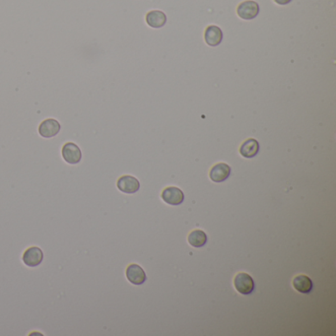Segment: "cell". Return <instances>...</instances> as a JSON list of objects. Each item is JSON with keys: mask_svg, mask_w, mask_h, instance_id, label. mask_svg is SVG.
I'll list each match as a JSON object with an SVG mask.
<instances>
[{"mask_svg": "<svg viewBox=\"0 0 336 336\" xmlns=\"http://www.w3.org/2000/svg\"><path fill=\"white\" fill-rule=\"evenodd\" d=\"M62 157L66 163L75 165L81 161L82 153L80 148L75 143L67 142L62 147Z\"/></svg>", "mask_w": 336, "mask_h": 336, "instance_id": "7a4b0ae2", "label": "cell"}, {"mask_svg": "<svg viewBox=\"0 0 336 336\" xmlns=\"http://www.w3.org/2000/svg\"><path fill=\"white\" fill-rule=\"evenodd\" d=\"M293 286L295 290L302 294H309L313 288L312 279L307 275L301 274L293 279Z\"/></svg>", "mask_w": 336, "mask_h": 336, "instance_id": "8fae6325", "label": "cell"}, {"mask_svg": "<svg viewBox=\"0 0 336 336\" xmlns=\"http://www.w3.org/2000/svg\"><path fill=\"white\" fill-rule=\"evenodd\" d=\"M118 189L124 193H135L139 191L140 183L139 180L132 176H122L118 180Z\"/></svg>", "mask_w": 336, "mask_h": 336, "instance_id": "8992f818", "label": "cell"}, {"mask_svg": "<svg viewBox=\"0 0 336 336\" xmlns=\"http://www.w3.org/2000/svg\"><path fill=\"white\" fill-rule=\"evenodd\" d=\"M204 39L206 44L210 47H217L221 44L223 40V33L222 30L218 27L211 25L206 28L204 33Z\"/></svg>", "mask_w": 336, "mask_h": 336, "instance_id": "30bf717a", "label": "cell"}, {"mask_svg": "<svg viewBox=\"0 0 336 336\" xmlns=\"http://www.w3.org/2000/svg\"><path fill=\"white\" fill-rule=\"evenodd\" d=\"M234 286L241 295H250L254 290V281L250 274L240 272L234 279Z\"/></svg>", "mask_w": 336, "mask_h": 336, "instance_id": "6da1fadb", "label": "cell"}, {"mask_svg": "<svg viewBox=\"0 0 336 336\" xmlns=\"http://www.w3.org/2000/svg\"><path fill=\"white\" fill-rule=\"evenodd\" d=\"M162 199L170 205H180L184 200V194L179 188L170 186L162 192Z\"/></svg>", "mask_w": 336, "mask_h": 336, "instance_id": "277c9868", "label": "cell"}, {"mask_svg": "<svg viewBox=\"0 0 336 336\" xmlns=\"http://www.w3.org/2000/svg\"><path fill=\"white\" fill-rule=\"evenodd\" d=\"M126 277L128 281L134 285H141L146 281V273L143 268L138 264H130L126 268Z\"/></svg>", "mask_w": 336, "mask_h": 336, "instance_id": "ba28073f", "label": "cell"}, {"mask_svg": "<svg viewBox=\"0 0 336 336\" xmlns=\"http://www.w3.org/2000/svg\"><path fill=\"white\" fill-rule=\"evenodd\" d=\"M237 13L241 19L252 20L258 15L259 6L255 1H252V0L244 1L238 6Z\"/></svg>", "mask_w": 336, "mask_h": 336, "instance_id": "3957f363", "label": "cell"}, {"mask_svg": "<svg viewBox=\"0 0 336 336\" xmlns=\"http://www.w3.org/2000/svg\"><path fill=\"white\" fill-rule=\"evenodd\" d=\"M60 132V122L54 119L45 120L39 126V133L45 138H51Z\"/></svg>", "mask_w": 336, "mask_h": 336, "instance_id": "52a82bcc", "label": "cell"}, {"mask_svg": "<svg viewBox=\"0 0 336 336\" xmlns=\"http://www.w3.org/2000/svg\"><path fill=\"white\" fill-rule=\"evenodd\" d=\"M207 241V236L201 230H194L189 235V242L194 248H202Z\"/></svg>", "mask_w": 336, "mask_h": 336, "instance_id": "5bb4252c", "label": "cell"}, {"mask_svg": "<svg viewBox=\"0 0 336 336\" xmlns=\"http://www.w3.org/2000/svg\"><path fill=\"white\" fill-rule=\"evenodd\" d=\"M23 263L29 267H36L43 263L44 252L36 247L29 248L23 254Z\"/></svg>", "mask_w": 336, "mask_h": 336, "instance_id": "5b68a950", "label": "cell"}, {"mask_svg": "<svg viewBox=\"0 0 336 336\" xmlns=\"http://www.w3.org/2000/svg\"><path fill=\"white\" fill-rule=\"evenodd\" d=\"M146 22L152 28H162L167 22L166 14L159 10H153L147 13L146 15Z\"/></svg>", "mask_w": 336, "mask_h": 336, "instance_id": "7c38bea8", "label": "cell"}, {"mask_svg": "<svg viewBox=\"0 0 336 336\" xmlns=\"http://www.w3.org/2000/svg\"><path fill=\"white\" fill-rule=\"evenodd\" d=\"M258 151H259V143L257 142V140L253 138L246 140L240 148V155L249 159L256 156Z\"/></svg>", "mask_w": 336, "mask_h": 336, "instance_id": "4fadbf2b", "label": "cell"}, {"mask_svg": "<svg viewBox=\"0 0 336 336\" xmlns=\"http://www.w3.org/2000/svg\"><path fill=\"white\" fill-rule=\"evenodd\" d=\"M231 174V167L225 163H219L210 170L209 177L214 182H223L228 179Z\"/></svg>", "mask_w": 336, "mask_h": 336, "instance_id": "9c48e42d", "label": "cell"}, {"mask_svg": "<svg viewBox=\"0 0 336 336\" xmlns=\"http://www.w3.org/2000/svg\"><path fill=\"white\" fill-rule=\"evenodd\" d=\"M274 1L279 5H286V4L290 3L292 0H274Z\"/></svg>", "mask_w": 336, "mask_h": 336, "instance_id": "9a60e30c", "label": "cell"}]
</instances>
